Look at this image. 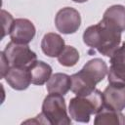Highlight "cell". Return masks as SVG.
I'll return each mask as SVG.
<instances>
[{"label":"cell","mask_w":125,"mask_h":125,"mask_svg":"<svg viewBox=\"0 0 125 125\" xmlns=\"http://www.w3.org/2000/svg\"><path fill=\"white\" fill-rule=\"evenodd\" d=\"M71 87L70 90L76 96H87L91 94L95 89L97 83L92 80L85 72L81 69L77 73L72 74L71 76Z\"/></svg>","instance_id":"cell-9"},{"label":"cell","mask_w":125,"mask_h":125,"mask_svg":"<svg viewBox=\"0 0 125 125\" xmlns=\"http://www.w3.org/2000/svg\"><path fill=\"white\" fill-rule=\"evenodd\" d=\"M96 125H108V124H125V115L118 110H113L107 107H103L97 114L94 120Z\"/></svg>","instance_id":"cell-15"},{"label":"cell","mask_w":125,"mask_h":125,"mask_svg":"<svg viewBox=\"0 0 125 125\" xmlns=\"http://www.w3.org/2000/svg\"><path fill=\"white\" fill-rule=\"evenodd\" d=\"M104 106L121 111L125 108V86H115L108 84L103 92Z\"/></svg>","instance_id":"cell-7"},{"label":"cell","mask_w":125,"mask_h":125,"mask_svg":"<svg viewBox=\"0 0 125 125\" xmlns=\"http://www.w3.org/2000/svg\"><path fill=\"white\" fill-rule=\"evenodd\" d=\"M83 41L90 48L96 49L100 54L110 58L119 47L121 32L102 20L97 24L91 25L85 29Z\"/></svg>","instance_id":"cell-1"},{"label":"cell","mask_w":125,"mask_h":125,"mask_svg":"<svg viewBox=\"0 0 125 125\" xmlns=\"http://www.w3.org/2000/svg\"><path fill=\"white\" fill-rule=\"evenodd\" d=\"M104 107V97L100 90L95 89L87 96H76L69 102L70 117L82 123H88L92 114H97Z\"/></svg>","instance_id":"cell-2"},{"label":"cell","mask_w":125,"mask_h":125,"mask_svg":"<svg viewBox=\"0 0 125 125\" xmlns=\"http://www.w3.org/2000/svg\"><path fill=\"white\" fill-rule=\"evenodd\" d=\"M72 1H74V2H76V3H83V2H86V1H88V0H72Z\"/></svg>","instance_id":"cell-19"},{"label":"cell","mask_w":125,"mask_h":125,"mask_svg":"<svg viewBox=\"0 0 125 125\" xmlns=\"http://www.w3.org/2000/svg\"><path fill=\"white\" fill-rule=\"evenodd\" d=\"M31 83L34 85H43L52 75V67L43 61H35L29 67Z\"/></svg>","instance_id":"cell-14"},{"label":"cell","mask_w":125,"mask_h":125,"mask_svg":"<svg viewBox=\"0 0 125 125\" xmlns=\"http://www.w3.org/2000/svg\"><path fill=\"white\" fill-rule=\"evenodd\" d=\"M1 65H0V69H1V78H4L5 75L7 74V72L9 71V69L11 68L10 67V62L8 61V59L6 58L4 52H1Z\"/></svg>","instance_id":"cell-18"},{"label":"cell","mask_w":125,"mask_h":125,"mask_svg":"<svg viewBox=\"0 0 125 125\" xmlns=\"http://www.w3.org/2000/svg\"><path fill=\"white\" fill-rule=\"evenodd\" d=\"M81 24V17L77 10L71 7L61 9L55 18V25L57 29L63 34L75 33Z\"/></svg>","instance_id":"cell-5"},{"label":"cell","mask_w":125,"mask_h":125,"mask_svg":"<svg viewBox=\"0 0 125 125\" xmlns=\"http://www.w3.org/2000/svg\"><path fill=\"white\" fill-rule=\"evenodd\" d=\"M57 58H58V62H60V64L70 67V66L75 65L78 62L80 57H79L78 51L74 47L65 46Z\"/></svg>","instance_id":"cell-16"},{"label":"cell","mask_w":125,"mask_h":125,"mask_svg":"<svg viewBox=\"0 0 125 125\" xmlns=\"http://www.w3.org/2000/svg\"><path fill=\"white\" fill-rule=\"evenodd\" d=\"M1 21H2V26H3V32H2V37L4 38L7 34H10L11 28L14 23V19L10 13H8L5 10H1Z\"/></svg>","instance_id":"cell-17"},{"label":"cell","mask_w":125,"mask_h":125,"mask_svg":"<svg viewBox=\"0 0 125 125\" xmlns=\"http://www.w3.org/2000/svg\"><path fill=\"white\" fill-rule=\"evenodd\" d=\"M12 66L29 67L37 61L36 54L31 51L27 44H19L11 41L3 51Z\"/></svg>","instance_id":"cell-4"},{"label":"cell","mask_w":125,"mask_h":125,"mask_svg":"<svg viewBox=\"0 0 125 125\" xmlns=\"http://www.w3.org/2000/svg\"><path fill=\"white\" fill-rule=\"evenodd\" d=\"M82 70L97 84L101 82L108 72V68L105 62L99 58L88 61L82 67Z\"/></svg>","instance_id":"cell-13"},{"label":"cell","mask_w":125,"mask_h":125,"mask_svg":"<svg viewBox=\"0 0 125 125\" xmlns=\"http://www.w3.org/2000/svg\"><path fill=\"white\" fill-rule=\"evenodd\" d=\"M35 26L27 19H17L11 28L10 37L13 42L19 44H28L35 36Z\"/></svg>","instance_id":"cell-6"},{"label":"cell","mask_w":125,"mask_h":125,"mask_svg":"<svg viewBox=\"0 0 125 125\" xmlns=\"http://www.w3.org/2000/svg\"><path fill=\"white\" fill-rule=\"evenodd\" d=\"M4 78L13 89L18 91L27 89L31 83V77L28 67L12 66Z\"/></svg>","instance_id":"cell-8"},{"label":"cell","mask_w":125,"mask_h":125,"mask_svg":"<svg viewBox=\"0 0 125 125\" xmlns=\"http://www.w3.org/2000/svg\"><path fill=\"white\" fill-rule=\"evenodd\" d=\"M102 20L116 30L125 31V7L122 5L110 6L104 13Z\"/></svg>","instance_id":"cell-11"},{"label":"cell","mask_w":125,"mask_h":125,"mask_svg":"<svg viewBox=\"0 0 125 125\" xmlns=\"http://www.w3.org/2000/svg\"><path fill=\"white\" fill-rule=\"evenodd\" d=\"M71 87V77L65 73H55L47 81V91L49 94L65 95Z\"/></svg>","instance_id":"cell-12"},{"label":"cell","mask_w":125,"mask_h":125,"mask_svg":"<svg viewBox=\"0 0 125 125\" xmlns=\"http://www.w3.org/2000/svg\"><path fill=\"white\" fill-rule=\"evenodd\" d=\"M64 47V40L62 38L61 35L54 32H49L45 34L41 41L42 52L50 58L58 57Z\"/></svg>","instance_id":"cell-10"},{"label":"cell","mask_w":125,"mask_h":125,"mask_svg":"<svg viewBox=\"0 0 125 125\" xmlns=\"http://www.w3.org/2000/svg\"><path fill=\"white\" fill-rule=\"evenodd\" d=\"M42 113L50 125H67L71 123L62 95L49 94L43 101Z\"/></svg>","instance_id":"cell-3"}]
</instances>
